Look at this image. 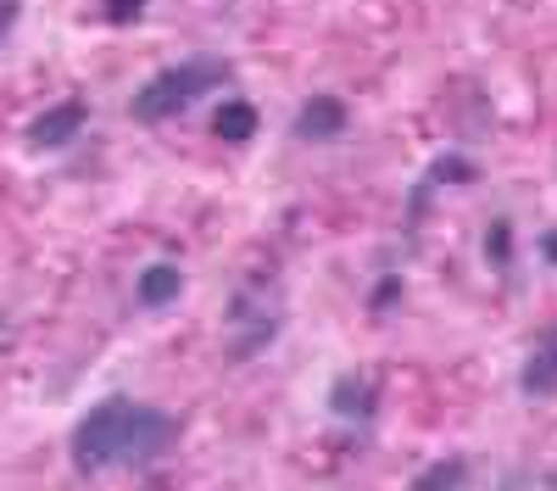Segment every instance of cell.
<instances>
[{"label":"cell","instance_id":"18","mask_svg":"<svg viewBox=\"0 0 557 491\" xmlns=\"http://www.w3.org/2000/svg\"><path fill=\"white\" fill-rule=\"evenodd\" d=\"M502 491H513V480H507V486H502Z\"/></svg>","mask_w":557,"mask_h":491},{"label":"cell","instance_id":"19","mask_svg":"<svg viewBox=\"0 0 557 491\" xmlns=\"http://www.w3.org/2000/svg\"><path fill=\"white\" fill-rule=\"evenodd\" d=\"M151 491H162V486H151Z\"/></svg>","mask_w":557,"mask_h":491},{"label":"cell","instance_id":"20","mask_svg":"<svg viewBox=\"0 0 557 491\" xmlns=\"http://www.w3.org/2000/svg\"><path fill=\"white\" fill-rule=\"evenodd\" d=\"M552 486H557V480H552Z\"/></svg>","mask_w":557,"mask_h":491},{"label":"cell","instance_id":"6","mask_svg":"<svg viewBox=\"0 0 557 491\" xmlns=\"http://www.w3.org/2000/svg\"><path fill=\"white\" fill-rule=\"evenodd\" d=\"M351 123V107L341 96H307L301 112H296V140L307 146H323V140H341Z\"/></svg>","mask_w":557,"mask_h":491},{"label":"cell","instance_id":"8","mask_svg":"<svg viewBox=\"0 0 557 491\" xmlns=\"http://www.w3.org/2000/svg\"><path fill=\"white\" fill-rule=\"evenodd\" d=\"M519 391H524L530 402L557 396V324L535 335V346H530V357H524V369H519Z\"/></svg>","mask_w":557,"mask_h":491},{"label":"cell","instance_id":"1","mask_svg":"<svg viewBox=\"0 0 557 491\" xmlns=\"http://www.w3.org/2000/svg\"><path fill=\"white\" fill-rule=\"evenodd\" d=\"M218 84H228V62H218V57L173 62V67L151 73L146 84L134 89L128 112H134V123H168V118H178V112H190L201 96H212Z\"/></svg>","mask_w":557,"mask_h":491},{"label":"cell","instance_id":"7","mask_svg":"<svg viewBox=\"0 0 557 491\" xmlns=\"http://www.w3.org/2000/svg\"><path fill=\"white\" fill-rule=\"evenodd\" d=\"M330 414L341 425H374L380 419V385L368 375H341L330 385Z\"/></svg>","mask_w":557,"mask_h":491},{"label":"cell","instance_id":"16","mask_svg":"<svg viewBox=\"0 0 557 491\" xmlns=\"http://www.w3.org/2000/svg\"><path fill=\"white\" fill-rule=\"evenodd\" d=\"M17 17H23V0H0V39L17 28Z\"/></svg>","mask_w":557,"mask_h":491},{"label":"cell","instance_id":"14","mask_svg":"<svg viewBox=\"0 0 557 491\" xmlns=\"http://www.w3.org/2000/svg\"><path fill=\"white\" fill-rule=\"evenodd\" d=\"M146 7H151V0H101V23H112V28H128V23H139V17H146Z\"/></svg>","mask_w":557,"mask_h":491},{"label":"cell","instance_id":"13","mask_svg":"<svg viewBox=\"0 0 557 491\" xmlns=\"http://www.w3.org/2000/svg\"><path fill=\"white\" fill-rule=\"evenodd\" d=\"M474 179H480V168H474L469 157L441 151V157L430 162V173H424V185H474Z\"/></svg>","mask_w":557,"mask_h":491},{"label":"cell","instance_id":"17","mask_svg":"<svg viewBox=\"0 0 557 491\" xmlns=\"http://www.w3.org/2000/svg\"><path fill=\"white\" fill-rule=\"evenodd\" d=\"M541 257L557 268V230H546V235H541Z\"/></svg>","mask_w":557,"mask_h":491},{"label":"cell","instance_id":"2","mask_svg":"<svg viewBox=\"0 0 557 491\" xmlns=\"http://www.w3.org/2000/svg\"><path fill=\"white\" fill-rule=\"evenodd\" d=\"M123 414H128V396H107L96 402L67 435V458L78 475H101L107 464H117V435H123Z\"/></svg>","mask_w":557,"mask_h":491},{"label":"cell","instance_id":"5","mask_svg":"<svg viewBox=\"0 0 557 491\" xmlns=\"http://www.w3.org/2000/svg\"><path fill=\"white\" fill-rule=\"evenodd\" d=\"M84 123H89V101H84V96H67V101H57V107H45V112L23 128V140H28L34 151H57V146H73V140H78Z\"/></svg>","mask_w":557,"mask_h":491},{"label":"cell","instance_id":"4","mask_svg":"<svg viewBox=\"0 0 557 491\" xmlns=\"http://www.w3.org/2000/svg\"><path fill=\"white\" fill-rule=\"evenodd\" d=\"M184 435V425L168 408H151V402H128L123 414V435H117V464H157L173 453V441Z\"/></svg>","mask_w":557,"mask_h":491},{"label":"cell","instance_id":"10","mask_svg":"<svg viewBox=\"0 0 557 491\" xmlns=\"http://www.w3.org/2000/svg\"><path fill=\"white\" fill-rule=\"evenodd\" d=\"M257 123H262V112L246 101V96H228L218 112H212V134L223 146H246L251 134H257Z\"/></svg>","mask_w":557,"mask_h":491},{"label":"cell","instance_id":"9","mask_svg":"<svg viewBox=\"0 0 557 491\" xmlns=\"http://www.w3.org/2000/svg\"><path fill=\"white\" fill-rule=\"evenodd\" d=\"M178 291H184L178 262H151V268H139V280H134V302L139 307H173Z\"/></svg>","mask_w":557,"mask_h":491},{"label":"cell","instance_id":"12","mask_svg":"<svg viewBox=\"0 0 557 491\" xmlns=\"http://www.w3.org/2000/svg\"><path fill=\"white\" fill-rule=\"evenodd\" d=\"M485 262L496 268L502 280L513 274V218H491V230H485Z\"/></svg>","mask_w":557,"mask_h":491},{"label":"cell","instance_id":"11","mask_svg":"<svg viewBox=\"0 0 557 491\" xmlns=\"http://www.w3.org/2000/svg\"><path fill=\"white\" fill-rule=\"evenodd\" d=\"M462 480H469V458L451 453V458H435L430 469H418L407 491H462Z\"/></svg>","mask_w":557,"mask_h":491},{"label":"cell","instance_id":"15","mask_svg":"<svg viewBox=\"0 0 557 491\" xmlns=\"http://www.w3.org/2000/svg\"><path fill=\"white\" fill-rule=\"evenodd\" d=\"M401 296H407V280H401V274H380V285H374V296H368V307H374V312H391Z\"/></svg>","mask_w":557,"mask_h":491},{"label":"cell","instance_id":"3","mask_svg":"<svg viewBox=\"0 0 557 491\" xmlns=\"http://www.w3.org/2000/svg\"><path fill=\"white\" fill-rule=\"evenodd\" d=\"M223 324H228V364H251L257 352H268L278 341V307H268L262 291H235L228 296V312H223Z\"/></svg>","mask_w":557,"mask_h":491}]
</instances>
